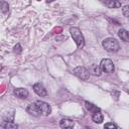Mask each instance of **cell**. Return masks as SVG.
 <instances>
[{"mask_svg":"<svg viewBox=\"0 0 129 129\" xmlns=\"http://www.w3.org/2000/svg\"><path fill=\"white\" fill-rule=\"evenodd\" d=\"M70 32H71V35H72L73 39L75 40L78 48H83L84 45H85V38H84L83 33L81 32L80 28H78V27H72L70 29Z\"/></svg>","mask_w":129,"mask_h":129,"instance_id":"6da1fadb","label":"cell"},{"mask_svg":"<svg viewBox=\"0 0 129 129\" xmlns=\"http://www.w3.org/2000/svg\"><path fill=\"white\" fill-rule=\"evenodd\" d=\"M102 45L109 52H116L120 49V45H119L118 41L115 38H112V37L104 39L103 42H102Z\"/></svg>","mask_w":129,"mask_h":129,"instance_id":"7a4b0ae2","label":"cell"},{"mask_svg":"<svg viewBox=\"0 0 129 129\" xmlns=\"http://www.w3.org/2000/svg\"><path fill=\"white\" fill-rule=\"evenodd\" d=\"M73 74L75 76H77L78 78H80L81 80H84V81H87L90 78V71L85 67H77V68H75L74 71H73Z\"/></svg>","mask_w":129,"mask_h":129,"instance_id":"3957f363","label":"cell"},{"mask_svg":"<svg viewBox=\"0 0 129 129\" xmlns=\"http://www.w3.org/2000/svg\"><path fill=\"white\" fill-rule=\"evenodd\" d=\"M100 69H101V71L104 72V73L111 74V73L114 72L115 67H114L113 61H112L110 58H104V59H102L101 62H100Z\"/></svg>","mask_w":129,"mask_h":129,"instance_id":"277c9868","label":"cell"},{"mask_svg":"<svg viewBox=\"0 0 129 129\" xmlns=\"http://www.w3.org/2000/svg\"><path fill=\"white\" fill-rule=\"evenodd\" d=\"M35 104H36L37 108L39 109V111H40V113H41L42 116H48V115L50 114V112H51V107H50L49 104H47L46 102L40 101V100L36 101Z\"/></svg>","mask_w":129,"mask_h":129,"instance_id":"5b68a950","label":"cell"},{"mask_svg":"<svg viewBox=\"0 0 129 129\" xmlns=\"http://www.w3.org/2000/svg\"><path fill=\"white\" fill-rule=\"evenodd\" d=\"M26 112H27L28 114H30V115H32V116H34V117H39V116H41V113H40L39 109L37 108V106H36L35 102H34V103L29 104V105L26 107Z\"/></svg>","mask_w":129,"mask_h":129,"instance_id":"8992f818","label":"cell"},{"mask_svg":"<svg viewBox=\"0 0 129 129\" xmlns=\"http://www.w3.org/2000/svg\"><path fill=\"white\" fill-rule=\"evenodd\" d=\"M33 91L35 92L36 95L40 96V97H45L47 96V91L46 89L40 84V83H36L33 85Z\"/></svg>","mask_w":129,"mask_h":129,"instance_id":"52a82bcc","label":"cell"},{"mask_svg":"<svg viewBox=\"0 0 129 129\" xmlns=\"http://www.w3.org/2000/svg\"><path fill=\"white\" fill-rule=\"evenodd\" d=\"M100 1L109 8H119L122 5L121 1L118 0H100Z\"/></svg>","mask_w":129,"mask_h":129,"instance_id":"ba28073f","label":"cell"},{"mask_svg":"<svg viewBox=\"0 0 129 129\" xmlns=\"http://www.w3.org/2000/svg\"><path fill=\"white\" fill-rule=\"evenodd\" d=\"M13 93H14V95H15L16 97H18L19 99H26V98L28 97V95H29L28 91H27L26 89H24V88L15 89Z\"/></svg>","mask_w":129,"mask_h":129,"instance_id":"9c48e42d","label":"cell"},{"mask_svg":"<svg viewBox=\"0 0 129 129\" xmlns=\"http://www.w3.org/2000/svg\"><path fill=\"white\" fill-rule=\"evenodd\" d=\"M92 120H93L95 123H97V124L102 123V121L104 120V117H103V114L101 113V110H100V111H95V112H93V114H92Z\"/></svg>","mask_w":129,"mask_h":129,"instance_id":"30bf717a","label":"cell"},{"mask_svg":"<svg viewBox=\"0 0 129 129\" xmlns=\"http://www.w3.org/2000/svg\"><path fill=\"white\" fill-rule=\"evenodd\" d=\"M74 125H75V123L71 119H61L59 121V126L61 128H73Z\"/></svg>","mask_w":129,"mask_h":129,"instance_id":"8fae6325","label":"cell"},{"mask_svg":"<svg viewBox=\"0 0 129 129\" xmlns=\"http://www.w3.org/2000/svg\"><path fill=\"white\" fill-rule=\"evenodd\" d=\"M118 36H119L123 41H125V42H128V41H129V33H128V31H127L126 29H123V28L119 29V31H118Z\"/></svg>","mask_w":129,"mask_h":129,"instance_id":"7c38bea8","label":"cell"},{"mask_svg":"<svg viewBox=\"0 0 129 129\" xmlns=\"http://www.w3.org/2000/svg\"><path fill=\"white\" fill-rule=\"evenodd\" d=\"M85 106H86L87 110L90 111V112H92V113L95 112V111H100V108H98L96 105H94V104H92V103H90L88 101L85 102Z\"/></svg>","mask_w":129,"mask_h":129,"instance_id":"4fadbf2b","label":"cell"},{"mask_svg":"<svg viewBox=\"0 0 129 129\" xmlns=\"http://www.w3.org/2000/svg\"><path fill=\"white\" fill-rule=\"evenodd\" d=\"M1 127L3 128H6V129H15V128H18V125L14 122H8V121H5L4 123L1 124Z\"/></svg>","mask_w":129,"mask_h":129,"instance_id":"5bb4252c","label":"cell"},{"mask_svg":"<svg viewBox=\"0 0 129 129\" xmlns=\"http://www.w3.org/2000/svg\"><path fill=\"white\" fill-rule=\"evenodd\" d=\"M91 73H93V75H95V76H101L102 71H101V69H100V66L93 64V66L91 67Z\"/></svg>","mask_w":129,"mask_h":129,"instance_id":"9a60e30c","label":"cell"},{"mask_svg":"<svg viewBox=\"0 0 129 129\" xmlns=\"http://www.w3.org/2000/svg\"><path fill=\"white\" fill-rule=\"evenodd\" d=\"M0 10L2 11V13H7L9 10V4L6 1H0Z\"/></svg>","mask_w":129,"mask_h":129,"instance_id":"2e32d148","label":"cell"},{"mask_svg":"<svg viewBox=\"0 0 129 129\" xmlns=\"http://www.w3.org/2000/svg\"><path fill=\"white\" fill-rule=\"evenodd\" d=\"M13 52L16 53V54H20L22 52V46L20 43H16L15 46L13 47Z\"/></svg>","mask_w":129,"mask_h":129,"instance_id":"e0dca14e","label":"cell"},{"mask_svg":"<svg viewBox=\"0 0 129 129\" xmlns=\"http://www.w3.org/2000/svg\"><path fill=\"white\" fill-rule=\"evenodd\" d=\"M122 12H123V15L125 17H128L129 16V6L128 5H125L122 9Z\"/></svg>","mask_w":129,"mask_h":129,"instance_id":"ac0fdd59","label":"cell"},{"mask_svg":"<svg viewBox=\"0 0 129 129\" xmlns=\"http://www.w3.org/2000/svg\"><path fill=\"white\" fill-rule=\"evenodd\" d=\"M105 128H111V129H117V125L114 123H106L104 125Z\"/></svg>","mask_w":129,"mask_h":129,"instance_id":"d6986e66","label":"cell"},{"mask_svg":"<svg viewBox=\"0 0 129 129\" xmlns=\"http://www.w3.org/2000/svg\"><path fill=\"white\" fill-rule=\"evenodd\" d=\"M52 1H54V0H46V3H50V2H52Z\"/></svg>","mask_w":129,"mask_h":129,"instance_id":"ffe728a7","label":"cell"},{"mask_svg":"<svg viewBox=\"0 0 129 129\" xmlns=\"http://www.w3.org/2000/svg\"><path fill=\"white\" fill-rule=\"evenodd\" d=\"M2 69H3V67H2V66H1V64H0V72H1V71H2Z\"/></svg>","mask_w":129,"mask_h":129,"instance_id":"44dd1931","label":"cell"},{"mask_svg":"<svg viewBox=\"0 0 129 129\" xmlns=\"http://www.w3.org/2000/svg\"><path fill=\"white\" fill-rule=\"evenodd\" d=\"M118 1H121V0H118Z\"/></svg>","mask_w":129,"mask_h":129,"instance_id":"7402d4cb","label":"cell"}]
</instances>
